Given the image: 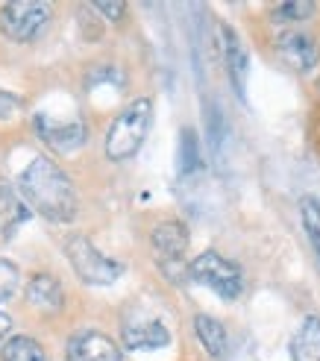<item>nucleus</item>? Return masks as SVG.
<instances>
[{
	"label": "nucleus",
	"mask_w": 320,
	"mask_h": 361,
	"mask_svg": "<svg viewBox=\"0 0 320 361\" xmlns=\"http://www.w3.org/2000/svg\"><path fill=\"white\" fill-rule=\"evenodd\" d=\"M4 361H47L44 347L30 335H15L4 344Z\"/></svg>",
	"instance_id": "nucleus-15"
},
{
	"label": "nucleus",
	"mask_w": 320,
	"mask_h": 361,
	"mask_svg": "<svg viewBox=\"0 0 320 361\" xmlns=\"http://www.w3.org/2000/svg\"><path fill=\"white\" fill-rule=\"evenodd\" d=\"M121 341L127 350H162L171 344V332L159 320L127 323L121 332Z\"/></svg>",
	"instance_id": "nucleus-9"
},
{
	"label": "nucleus",
	"mask_w": 320,
	"mask_h": 361,
	"mask_svg": "<svg viewBox=\"0 0 320 361\" xmlns=\"http://www.w3.org/2000/svg\"><path fill=\"white\" fill-rule=\"evenodd\" d=\"M194 332H197L200 344L206 347V353H209L211 358H223V355H226V350H229V335H226V326H223L218 317L197 314V317H194Z\"/></svg>",
	"instance_id": "nucleus-14"
},
{
	"label": "nucleus",
	"mask_w": 320,
	"mask_h": 361,
	"mask_svg": "<svg viewBox=\"0 0 320 361\" xmlns=\"http://www.w3.org/2000/svg\"><path fill=\"white\" fill-rule=\"evenodd\" d=\"M188 276L197 285L209 288V291H215L221 300H235L244 291L241 267L233 264L229 259H223L215 250L200 252V256L188 264Z\"/></svg>",
	"instance_id": "nucleus-3"
},
{
	"label": "nucleus",
	"mask_w": 320,
	"mask_h": 361,
	"mask_svg": "<svg viewBox=\"0 0 320 361\" xmlns=\"http://www.w3.org/2000/svg\"><path fill=\"white\" fill-rule=\"evenodd\" d=\"M9 329H12V320H9V314H4V312H0V338H4Z\"/></svg>",
	"instance_id": "nucleus-22"
},
{
	"label": "nucleus",
	"mask_w": 320,
	"mask_h": 361,
	"mask_svg": "<svg viewBox=\"0 0 320 361\" xmlns=\"http://www.w3.org/2000/svg\"><path fill=\"white\" fill-rule=\"evenodd\" d=\"M276 50H279L282 62L300 71V74H309L320 62V50L314 44V39L306 32H282L276 39Z\"/></svg>",
	"instance_id": "nucleus-6"
},
{
	"label": "nucleus",
	"mask_w": 320,
	"mask_h": 361,
	"mask_svg": "<svg viewBox=\"0 0 320 361\" xmlns=\"http://www.w3.org/2000/svg\"><path fill=\"white\" fill-rule=\"evenodd\" d=\"M94 12H100L106 21H121L123 12H127V6L123 4H109V0H103V4H94Z\"/></svg>",
	"instance_id": "nucleus-20"
},
{
	"label": "nucleus",
	"mask_w": 320,
	"mask_h": 361,
	"mask_svg": "<svg viewBox=\"0 0 320 361\" xmlns=\"http://www.w3.org/2000/svg\"><path fill=\"white\" fill-rule=\"evenodd\" d=\"M35 126H39V135L50 144V147L56 150H74L80 147V144L85 141V126L80 121H70V123H56V121H44L39 118L35 121Z\"/></svg>",
	"instance_id": "nucleus-12"
},
{
	"label": "nucleus",
	"mask_w": 320,
	"mask_h": 361,
	"mask_svg": "<svg viewBox=\"0 0 320 361\" xmlns=\"http://www.w3.org/2000/svg\"><path fill=\"white\" fill-rule=\"evenodd\" d=\"M153 247L162 262H180L188 250V226L183 221H162L153 229Z\"/></svg>",
	"instance_id": "nucleus-8"
},
{
	"label": "nucleus",
	"mask_w": 320,
	"mask_h": 361,
	"mask_svg": "<svg viewBox=\"0 0 320 361\" xmlns=\"http://www.w3.org/2000/svg\"><path fill=\"white\" fill-rule=\"evenodd\" d=\"M200 168V141L191 126H183L180 133V176H188Z\"/></svg>",
	"instance_id": "nucleus-17"
},
{
	"label": "nucleus",
	"mask_w": 320,
	"mask_h": 361,
	"mask_svg": "<svg viewBox=\"0 0 320 361\" xmlns=\"http://www.w3.org/2000/svg\"><path fill=\"white\" fill-rule=\"evenodd\" d=\"M18 282H21V274H18V267L6 259H0V300H9L15 294Z\"/></svg>",
	"instance_id": "nucleus-19"
},
{
	"label": "nucleus",
	"mask_w": 320,
	"mask_h": 361,
	"mask_svg": "<svg viewBox=\"0 0 320 361\" xmlns=\"http://www.w3.org/2000/svg\"><path fill=\"white\" fill-rule=\"evenodd\" d=\"M68 361H121V347L103 332H80L68 344Z\"/></svg>",
	"instance_id": "nucleus-7"
},
{
	"label": "nucleus",
	"mask_w": 320,
	"mask_h": 361,
	"mask_svg": "<svg viewBox=\"0 0 320 361\" xmlns=\"http://www.w3.org/2000/svg\"><path fill=\"white\" fill-rule=\"evenodd\" d=\"M68 262L77 270V276L88 285H112L123 276V264L103 256V252L88 238H70L68 241Z\"/></svg>",
	"instance_id": "nucleus-4"
},
{
	"label": "nucleus",
	"mask_w": 320,
	"mask_h": 361,
	"mask_svg": "<svg viewBox=\"0 0 320 361\" xmlns=\"http://www.w3.org/2000/svg\"><path fill=\"white\" fill-rule=\"evenodd\" d=\"M150 121H153V100L150 97L133 100L109 126V135H106V156L115 159V161L135 156L150 133Z\"/></svg>",
	"instance_id": "nucleus-2"
},
{
	"label": "nucleus",
	"mask_w": 320,
	"mask_h": 361,
	"mask_svg": "<svg viewBox=\"0 0 320 361\" xmlns=\"http://www.w3.org/2000/svg\"><path fill=\"white\" fill-rule=\"evenodd\" d=\"M27 300L32 309H39L44 314H56L65 302V294H62V285L47 276V274H39L27 282Z\"/></svg>",
	"instance_id": "nucleus-11"
},
{
	"label": "nucleus",
	"mask_w": 320,
	"mask_h": 361,
	"mask_svg": "<svg viewBox=\"0 0 320 361\" xmlns=\"http://www.w3.org/2000/svg\"><path fill=\"white\" fill-rule=\"evenodd\" d=\"M221 50H223V62L229 71L238 97H244V85H247V50L238 39V32L233 27H221Z\"/></svg>",
	"instance_id": "nucleus-10"
},
{
	"label": "nucleus",
	"mask_w": 320,
	"mask_h": 361,
	"mask_svg": "<svg viewBox=\"0 0 320 361\" xmlns=\"http://www.w3.org/2000/svg\"><path fill=\"white\" fill-rule=\"evenodd\" d=\"M314 15V4H279L273 9V21H306Z\"/></svg>",
	"instance_id": "nucleus-18"
},
{
	"label": "nucleus",
	"mask_w": 320,
	"mask_h": 361,
	"mask_svg": "<svg viewBox=\"0 0 320 361\" xmlns=\"http://www.w3.org/2000/svg\"><path fill=\"white\" fill-rule=\"evenodd\" d=\"M300 218H303L306 238L320 259V197L317 194H306L303 200H300Z\"/></svg>",
	"instance_id": "nucleus-16"
},
{
	"label": "nucleus",
	"mask_w": 320,
	"mask_h": 361,
	"mask_svg": "<svg viewBox=\"0 0 320 361\" xmlns=\"http://www.w3.org/2000/svg\"><path fill=\"white\" fill-rule=\"evenodd\" d=\"M291 361H320V317L309 314L291 338Z\"/></svg>",
	"instance_id": "nucleus-13"
},
{
	"label": "nucleus",
	"mask_w": 320,
	"mask_h": 361,
	"mask_svg": "<svg viewBox=\"0 0 320 361\" xmlns=\"http://www.w3.org/2000/svg\"><path fill=\"white\" fill-rule=\"evenodd\" d=\"M18 188H21L24 200L44 214L47 221L65 224L77 214V191L70 185L68 173L50 161L47 156H35L30 165L24 168L21 179H18Z\"/></svg>",
	"instance_id": "nucleus-1"
},
{
	"label": "nucleus",
	"mask_w": 320,
	"mask_h": 361,
	"mask_svg": "<svg viewBox=\"0 0 320 361\" xmlns=\"http://www.w3.org/2000/svg\"><path fill=\"white\" fill-rule=\"evenodd\" d=\"M47 21L50 9L44 4H32V0H18V4H6L0 9V30L12 42H32Z\"/></svg>",
	"instance_id": "nucleus-5"
},
{
	"label": "nucleus",
	"mask_w": 320,
	"mask_h": 361,
	"mask_svg": "<svg viewBox=\"0 0 320 361\" xmlns=\"http://www.w3.org/2000/svg\"><path fill=\"white\" fill-rule=\"evenodd\" d=\"M15 97H9V94H4V92H0V118H9L12 112H15Z\"/></svg>",
	"instance_id": "nucleus-21"
}]
</instances>
